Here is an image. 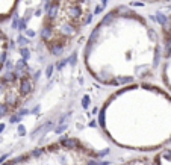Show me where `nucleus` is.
Masks as SVG:
<instances>
[{
  "label": "nucleus",
  "instance_id": "obj_4",
  "mask_svg": "<svg viewBox=\"0 0 171 165\" xmlns=\"http://www.w3.org/2000/svg\"><path fill=\"white\" fill-rule=\"evenodd\" d=\"M62 2L65 3L71 11H74L76 14H79V15H82V17L89 20V17H91V6H93L89 0H62Z\"/></svg>",
  "mask_w": 171,
  "mask_h": 165
},
{
  "label": "nucleus",
  "instance_id": "obj_3",
  "mask_svg": "<svg viewBox=\"0 0 171 165\" xmlns=\"http://www.w3.org/2000/svg\"><path fill=\"white\" fill-rule=\"evenodd\" d=\"M21 6L23 0H0V26L12 30L18 20Z\"/></svg>",
  "mask_w": 171,
  "mask_h": 165
},
{
  "label": "nucleus",
  "instance_id": "obj_1",
  "mask_svg": "<svg viewBox=\"0 0 171 165\" xmlns=\"http://www.w3.org/2000/svg\"><path fill=\"white\" fill-rule=\"evenodd\" d=\"M161 58L162 38L153 21L129 5L109 8L93 24L82 47L88 73L114 87L148 79Z\"/></svg>",
  "mask_w": 171,
  "mask_h": 165
},
{
  "label": "nucleus",
  "instance_id": "obj_2",
  "mask_svg": "<svg viewBox=\"0 0 171 165\" xmlns=\"http://www.w3.org/2000/svg\"><path fill=\"white\" fill-rule=\"evenodd\" d=\"M27 50L8 28L0 26V118L17 111L35 91L40 73L32 70Z\"/></svg>",
  "mask_w": 171,
  "mask_h": 165
}]
</instances>
